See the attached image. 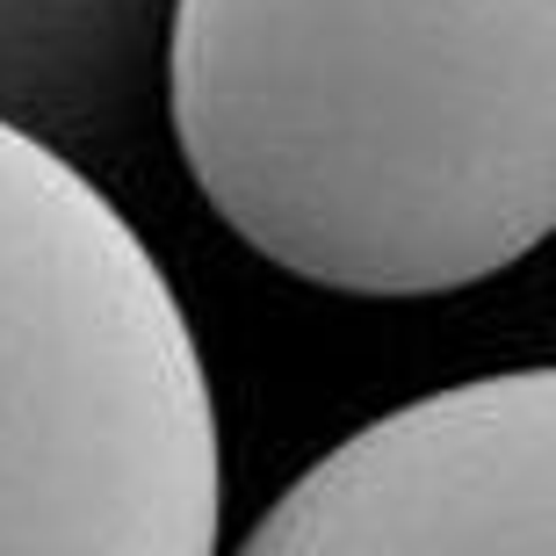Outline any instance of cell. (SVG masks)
Here are the masks:
<instances>
[{"instance_id": "1", "label": "cell", "mask_w": 556, "mask_h": 556, "mask_svg": "<svg viewBox=\"0 0 556 556\" xmlns=\"http://www.w3.org/2000/svg\"><path fill=\"white\" fill-rule=\"evenodd\" d=\"M166 116L282 275L448 296L556 225V0H174Z\"/></svg>"}, {"instance_id": "3", "label": "cell", "mask_w": 556, "mask_h": 556, "mask_svg": "<svg viewBox=\"0 0 556 556\" xmlns=\"http://www.w3.org/2000/svg\"><path fill=\"white\" fill-rule=\"evenodd\" d=\"M239 556H556V376H477L369 419Z\"/></svg>"}, {"instance_id": "2", "label": "cell", "mask_w": 556, "mask_h": 556, "mask_svg": "<svg viewBox=\"0 0 556 556\" xmlns=\"http://www.w3.org/2000/svg\"><path fill=\"white\" fill-rule=\"evenodd\" d=\"M188 311L124 210L0 116V556H217Z\"/></svg>"}]
</instances>
